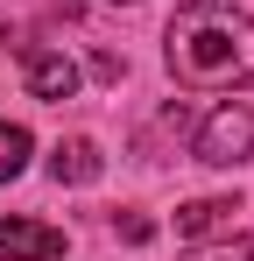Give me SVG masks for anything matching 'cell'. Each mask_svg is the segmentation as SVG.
<instances>
[{
	"label": "cell",
	"mask_w": 254,
	"mask_h": 261,
	"mask_svg": "<svg viewBox=\"0 0 254 261\" xmlns=\"http://www.w3.org/2000/svg\"><path fill=\"white\" fill-rule=\"evenodd\" d=\"M163 57L191 92H254V14L233 0H184L169 14Z\"/></svg>",
	"instance_id": "6da1fadb"
},
{
	"label": "cell",
	"mask_w": 254,
	"mask_h": 261,
	"mask_svg": "<svg viewBox=\"0 0 254 261\" xmlns=\"http://www.w3.org/2000/svg\"><path fill=\"white\" fill-rule=\"evenodd\" d=\"M191 155H198L205 170H233V163H247V155H254V113H247V106H219V113H205Z\"/></svg>",
	"instance_id": "7a4b0ae2"
},
{
	"label": "cell",
	"mask_w": 254,
	"mask_h": 261,
	"mask_svg": "<svg viewBox=\"0 0 254 261\" xmlns=\"http://www.w3.org/2000/svg\"><path fill=\"white\" fill-rule=\"evenodd\" d=\"M64 233L42 219H0V261H57Z\"/></svg>",
	"instance_id": "3957f363"
},
{
	"label": "cell",
	"mask_w": 254,
	"mask_h": 261,
	"mask_svg": "<svg viewBox=\"0 0 254 261\" xmlns=\"http://www.w3.org/2000/svg\"><path fill=\"white\" fill-rule=\"evenodd\" d=\"M21 78H29L36 99L57 106V99H71V92H78V64H71L64 49H29V57H21Z\"/></svg>",
	"instance_id": "277c9868"
},
{
	"label": "cell",
	"mask_w": 254,
	"mask_h": 261,
	"mask_svg": "<svg viewBox=\"0 0 254 261\" xmlns=\"http://www.w3.org/2000/svg\"><path fill=\"white\" fill-rule=\"evenodd\" d=\"M99 170H106V155H99L85 134H71V141H57V148H49V176H57V184H92Z\"/></svg>",
	"instance_id": "5b68a950"
},
{
	"label": "cell",
	"mask_w": 254,
	"mask_h": 261,
	"mask_svg": "<svg viewBox=\"0 0 254 261\" xmlns=\"http://www.w3.org/2000/svg\"><path fill=\"white\" fill-rule=\"evenodd\" d=\"M233 198H191V205H176V233L184 240H205V233H219V226H233Z\"/></svg>",
	"instance_id": "8992f818"
},
{
	"label": "cell",
	"mask_w": 254,
	"mask_h": 261,
	"mask_svg": "<svg viewBox=\"0 0 254 261\" xmlns=\"http://www.w3.org/2000/svg\"><path fill=\"white\" fill-rule=\"evenodd\" d=\"M21 170H29V127L0 120V184H14Z\"/></svg>",
	"instance_id": "52a82bcc"
},
{
	"label": "cell",
	"mask_w": 254,
	"mask_h": 261,
	"mask_svg": "<svg viewBox=\"0 0 254 261\" xmlns=\"http://www.w3.org/2000/svg\"><path fill=\"white\" fill-rule=\"evenodd\" d=\"M184 261H254V240H226V247H198Z\"/></svg>",
	"instance_id": "ba28073f"
}]
</instances>
